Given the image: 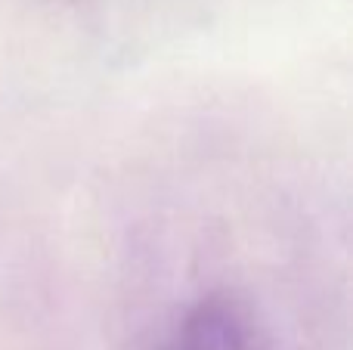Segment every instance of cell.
<instances>
[{
  "instance_id": "6da1fadb",
  "label": "cell",
  "mask_w": 353,
  "mask_h": 350,
  "mask_svg": "<svg viewBox=\"0 0 353 350\" xmlns=\"http://www.w3.org/2000/svg\"><path fill=\"white\" fill-rule=\"evenodd\" d=\"M161 350H270V344L242 304L208 298L176 322Z\"/></svg>"
}]
</instances>
